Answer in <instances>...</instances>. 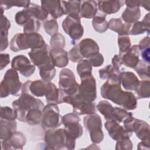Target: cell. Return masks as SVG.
Segmentation results:
<instances>
[{
    "label": "cell",
    "instance_id": "cell-3",
    "mask_svg": "<svg viewBox=\"0 0 150 150\" xmlns=\"http://www.w3.org/2000/svg\"><path fill=\"white\" fill-rule=\"evenodd\" d=\"M45 142L47 149H73L76 139L70 136L64 128L47 129L45 134Z\"/></svg>",
    "mask_w": 150,
    "mask_h": 150
},
{
    "label": "cell",
    "instance_id": "cell-56",
    "mask_svg": "<svg viewBox=\"0 0 150 150\" xmlns=\"http://www.w3.org/2000/svg\"><path fill=\"white\" fill-rule=\"evenodd\" d=\"M149 42L150 39L148 36L144 37L142 40H141L139 42V45H138L139 47L140 51L145 48L149 47Z\"/></svg>",
    "mask_w": 150,
    "mask_h": 150
},
{
    "label": "cell",
    "instance_id": "cell-11",
    "mask_svg": "<svg viewBox=\"0 0 150 150\" xmlns=\"http://www.w3.org/2000/svg\"><path fill=\"white\" fill-rule=\"evenodd\" d=\"M62 102L70 104L73 107V112L78 115L91 114L96 112V105L93 103L78 99L76 96H64L62 92Z\"/></svg>",
    "mask_w": 150,
    "mask_h": 150
},
{
    "label": "cell",
    "instance_id": "cell-34",
    "mask_svg": "<svg viewBox=\"0 0 150 150\" xmlns=\"http://www.w3.org/2000/svg\"><path fill=\"white\" fill-rule=\"evenodd\" d=\"M39 74L43 81L50 82L55 76L56 69L52 62L38 67Z\"/></svg>",
    "mask_w": 150,
    "mask_h": 150
},
{
    "label": "cell",
    "instance_id": "cell-58",
    "mask_svg": "<svg viewBox=\"0 0 150 150\" xmlns=\"http://www.w3.org/2000/svg\"><path fill=\"white\" fill-rule=\"evenodd\" d=\"M124 3L126 4L127 7H134V6H140L139 1H125Z\"/></svg>",
    "mask_w": 150,
    "mask_h": 150
},
{
    "label": "cell",
    "instance_id": "cell-35",
    "mask_svg": "<svg viewBox=\"0 0 150 150\" xmlns=\"http://www.w3.org/2000/svg\"><path fill=\"white\" fill-rule=\"evenodd\" d=\"M45 97L48 104H58L62 103L61 90L58 89L53 83H50V87Z\"/></svg>",
    "mask_w": 150,
    "mask_h": 150
},
{
    "label": "cell",
    "instance_id": "cell-59",
    "mask_svg": "<svg viewBox=\"0 0 150 150\" xmlns=\"http://www.w3.org/2000/svg\"><path fill=\"white\" fill-rule=\"evenodd\" d=\"M149 4L150 1H140V6H142L143 8H144L147 11H149Z\"/></svg>",
    "mask_w": 150,
    "mask_h": 150
},
{
    "label": "cell",
    "instance_id": "cell-7",
    "mask_svg": "<svg viewBox=\"0 0 150 150\" xmlns=\"http://www.w3.org/2000/svg\"><path fill=\"white\" fill-rule=\"evenodd\" d=\"M79 84L73 72L69 69H63L59 73V87L64 96L74 97L78 93Z\"/></svg>",
    "mask_w": 150,
    "mask_h": 150
},
{
    "label": "cell",
    "instance_id": "cell-18",
    "mask_svg": "<svg viewBox=\"0 0 150 150\" xmlns=\"http://www.w3.org/2000/svg\"><path fill=\"white\" fill-rule=\"evenodd\" d=\"M77 45L79 52L83 58L89 59L99 53V46L92 39H84Z\"/></svg>",
    "mask_w": 150,
    "mask_h": 150
},
{
    "label": "cell",
    "instance_id": "cell-43",
    "mask_svg": "<svg viewBox=\"0 0 150 150\" xmlns=\"http://www.w3.org/2000/svg\"><path fill=\"white\" fill-rule=\"evenodd\" d=\"M118 45L119 47V54L125 53L131 46L130 39L128 35H118Z\"/></svg>",
    "mask_w": 150,
    "mask_h": 150
},
{
    "label": "cell",
    "instance_id": "cell-23",
    "mask_svg": "<svg viewBox=\"0 0 150 150\" xmlns=\"http://www.w3.org/2000/svg\"><path fill=\"white\" fill-rule=\"evenodd\" d=\"M120 77L121 84L124 89L134 91L136 90L139 81L134 73L123 71L120 73Z\"/></svg>",
    "mask_w": 150,
    "mask_h": 150
},
{
    "label": "cell",
    "instance_id": "cell-24",
    "mask_svg": "<svg viewBox=\"0 0 150 150\" xmlns=\"http://www.w3.org/2000/svg\"><path fill=\"white\" fill-rule=\"evenodd\" d=\"M50 54L52 63L54 66L62 68L68 64V54L63 49H51Z\"/></svg>",
    "mask_w": 150,
    "mask_h": 150
},
{
    "label": "cell",
    "instance_id": "cell-8",
    "mask_svg": "<svg viewBox=\"0 0 150 150\" xmlns=\"http://www.w3.org/2000/svg\"><path fill=\"white\" fill-rule=\"evenodd\" d=\"M85 128L90 133V139L94 144H99L104 139L102 122L100 117L96 113L87 114L83 118Z\"/></svg>",
    "mask_w": 150,
    "mask_h": 150
},
{
    "label": "cell",
    "instance_id": "cell-30",
    "mask_svg": "<svg viewBox=\"0 0 150 150\" xmlns=\"http://www.w3.org/2000/svg\"><path fill=\"white\" fill-rule=\"evenodd\" d=\"M61 5L64 15L80 17V1H61Z\"/></svg>",
    "mask_w": 150,
    "mask_h": 150
},
{
    "label": "cell",
    "instance_id": "cell-1",
    "mask_svg": "<svg viewBox=\"0 0 150 150\" xmlns=\"http://www.w3.org/2000/svg\"><path fill=\"white\" fill-rule=\"evenodd\" d=\"M19 121L35 125L40 123L43 102L29 93H21L18 99L12 102Z\"/></svg>",
    "mask_w": 150,
    "mask_h": 150
},
{
    "label": "cell",
    "instance_id": "cell-26",
    "mask_svg": "<svg viewBox=\"0 0 150 150\" xmlns=\"http://www.w3.org/2000/svg\"><path fill=\"white\" fill-rule=\"evenodd\" d=\"M108 28L118 35H128L131 25L123 22L121 18H112L108 22Z\"/></svg>",
    "mask_w": 150,
    "mask_h": 150
},
{
    "label": "cell",
    "instance_id": "cell-32",
    "mask_svg": "<svg viewBox=\"0 0 150 150\" xmlns=\"http://www.w3.org/2000/svg\"><path fill=\"white\" fill-rule=\"evenodd\" d=\"M141 12L139 7H126L121 15V18L124 22L131 24L134 23L138 21L141 16Z\"/></svg>",
    "mask_w": 150,
    "mask_h": 150
},
{
    "label": "cell",
    "instance_id": "cell-29",
    "mask_svg": "<svg viewBox=\"0 0 150 150\" xmlns=\"http://www.w3.org/2000/svg\"><path fill=\"white\" fill-rule=\"evenodd\" d=\"M149 13H148L144 18L142 21H137L133 23L131 29L129 32V35H138L143 34L145 32L149 34Z\"/></svg>",
    "mask_w": 150,
    "mask_h": 150
},
{
    "label": "cell",
    "instance_id": "cell-37",
    "mask_svg": "<svg viewBox=\"0 0 150 150\" xmlns=\"http://www.w3.org/2000/svg\"><path fill=\"white\" fill-rule=\"evenodd\" d=\"M137 99L149 98L150 97V81L149 80L139 81V84L135 91Z\"/></svg>",
    "mask_w": 150,
    "mask_h": 150
},
{
    "label": "cell",
    "instance_id": "cell-21",
    "mask_svg": "<svg viewBox=\"0 0 150 150\" xmlns=\"http://www.w3.org/2000/svg\"><path fill=\"white\" fill-rule=\"evenodd\" d=\"M124 5V1H100L98 2L97 6L98 10L103 14L111 15L118 12Z\"/></svg>",
    "mask_w": 150,
    "mask_h": 150
},
{
    "label": "cell",
    "instance_id": "cell-2",
    "mask_svg": "<svg viewBox=\"0 0 150 150\" xmlns=\"http://www.w3.org/2000/svg\"><path fill=\"white\" fill-rule=\"evenodd\" d=\"M101 96L127 110H133L137 107V99L134 93L124 91L121 84L105 81L100 88Z\"/></svg>",
    "mask_w": 150,
    "mask_h": 150
},
{
    "label": "cell",
    "instance_id": "cell-57",
    "mask_svg": "<svg viewBox=\"0 0 150 150\" xmlns=\"http://www.w3.org/2000/svg\"><path fill=\"white\" fill-rule=\"evenodd\" d=\"M149 141H141L138 144V149H149Z\"/></svg>",
    "mask_w": 150,
    "mask_h": 150
},
{
    "label": "cell",
    "instance_id": "cell-22",
    "mask_svg": "<svg viewBox=\"0 0 150 150\" xmlns=\"http://www.w3.org/2000/svg\"><path fill=\"white\" fill-rule=\"evenodd\" d=\"M100 78L103 80H107V81L112 83L121 84L120 70L115 69L112 65H107L105 67L101 69L98 71Z\"/></svg>",
    "mask_w": 150,
    "mask_h": 150
},
{
    "label": "cell",
    "instance_id": "cell-55",
    "mask_svg": "<svg viewBox=\"0 0 150 150\" xmlns=\"http://www.w3.org/2000/svg\"><path fill=\"white\" fill-rule=\"evenodd\" d=\"M112 66L115 69L120 70V67L122 64L121 60V56L119 54H115L113 58L112 59Z\"/></svg>",
    "mask_w": 150,
    "mask_h": 150
},
{
    "label": "cell",
    "instance_id": "cell-6",
    "mask_svg": "<svg viewBox=\"0 0 150 150\" xmlns=\"http://www.w3.org/2000/svg\"><path fill=\"white\" fill-rule=\"evenodd\" d=\"M62 117L57 104H48L42 110L41 126L46 130L57 128L62 124Z\"/></svg>",
    "mask_w": 150,
    "mask_h": 150
},
{
    "label": "cell",
    "instance_id": "cell-42",
    "mask_svg": "<svg viewBox=\"0 0 150 150\" xmlns=\"http://www.w3.org/2000/svg\"><path fill=\"white\" fill-rule=\"evenodd\" d=\"M23 26V30L25 33H38L40 28V23L35 18H31Z\"/></svg>",
    "mask_w": 150,
    "mask_h": 150
},
{
    "label": "cell",
    "instance_id": "cell-9",
    "mask_svg": "<svg viewBox=\"0 0 150 150\" xmlns=\"http://www.w3.org/2000/svg\"><path fill=\"white\" fill-rule=\"evenodd\" d=\"M78 93L76 97L80 100L93 103L97 97L96 82L93 75H88L80 78Z\"/></svg>",
    "mask_w": 150,
    "mask_h": 150
},
{
    "label": "cell",
    "instance_id": "cell-45",
    "mask_svg": "<svg viewBox=\"0 0 150 150\" xmlns=\"http://www.w3.org/2000/svg\"><path fill=\"white\" fill-rule=\"evenodd\" d=\"M51 49H63L65 45V38L60 33H57L52 36L50 40Z\"/></svg>",
    "mask_w": 150,
    "mask_h": 150
},
{
    "label": "cell",
    "instance_id": "cell-10",
    "mask_svg": "<svg viewBox=\"0 0 150 150\" xmlns=\"http://www.w3.org/2000/svg\"><path fill=\"white\" fill-rule=\"evenodd\" d=\"M80 17H74L67 15L62 22V28L71 40V45L79 40L83 35L84 29L81 24Z\"/></svg>",
    "mask_w": 150,
    "mask_h": 150
},
{
    "label": "cell",
    "instance_id": "cell-31",
    "mask_svg": "<svg viewBox=\"0 0 150 150\" xmlns=\"http://www.w3.org/2000/svg\"><path fill=\"white\" fill-rule=\"evenodd\" d=\"M17 124L15 120H0V138L1 140L7 139L16 130Z\"/></svg>",
    "mask_w": 150,
    "mask_h": 150
},
{
    "label": "cell",
    "instance_id": "cell-46",
    "mask_svg": "<svg viewBox=\"0 0 150 150\" xmlns=\"http://www.w3.org/2000/svg\"><path fill=\"white\" fill-rule=\"evenodd\" d=\"M17 118L16 111L9 107H1V119L5 120L14 121Z\"/></svg>",
    "mask_w": 150,
    "mask_h": 150
},
{
    "label": "cell",
    "instance_id": "cell-13",
    "mask_svg": "<svg viewBox=\"0 0 150 150\" xmlns=\"http://www.w3.org/2000/svg\"><path fill=\"white\" fill-rule=\"evenodd\" d=\"M50 83L45 82L42 80H28L22 85L21 93H29L36 97H43L48 91Z\"/></svg>",
    "mask_w": 150,
    "mask_h": 150
},
{
    "label": "cell",
    "instance_id": "cell-17",
    "mask_svg": "<svg viewBox=\"0 0 150 150\" xmlns=\"http://www.w3.org/2000/svg\"><path fill=\"white\" fill-rule=\"evenodd\" d=\"M26 141V137L23 134L15 131L9 138L2 140V148L3 149H22Z\"/></svg>",
    "mask_w": 150,
    "mask_h": 150
},
{
    "label": "cell",
    "instance_id": "cell-33",
    "mask_svg": "<svg viewBox=\"0 0 150 150\" xmlns=\"http://www.w3.org/2000/svg\"><path fill=\"white\" fill-rule=\"evenodd\" d=\"M24 9L32 18H35L39 21H44L48 16V13L41 6L34 3L30 2L29 6Z\"/></svg>",
    "mask_w": 150,
    "mask_h": 150
},
{
    "label": "cell",
    "instance_id": "cell-5",
    "mask_svg": "<svg viewBox=\"0 0 150 150\" xmlns=\"http://www.w3.org/2000/svg\"><path fill=\"white\" fill-rule=\"evenodd\" d=\"M22 87L16 70L13 69H8L4 74L1 83V98H5L9 95L18 96L19 92Z\"/></svg>",
    "mask_w": 150,
    "mask_h": 150
},
{
    "label": "cell",
    "instance_id": "cell-16",
    "mask_svg": "<svg viewBox=\"0 0 150 150\" xmlns=\"http://www.w3.org/2000/svg\"><path fill=\"white\" fill-rule=\"evenodd\" d=\"M104 126L110 137L115 141H117L124 138H129L132 135L127 131L123 126L121 125L116 121L107 120L104 124Z\"/></svg>",
    "mask_w": 150,
    "mask_h": 150
},
{
    "label": "cell",
    "instance_id": "cell-4",
    "mask_svg": "<svg viewBox=\"0 0 150 150\" xmlns=\"http://www.w3.org/2000/svg\"><path fill=\"white\" fill-rule=\"evenodd\" d=\"M45 44L42 36L38 33H19L14 35L11 39L9 47L12 51L17 52L28 49L40 48Z\"/></svg>",
    "mask_w": 150,
    "mask_h": 150
},
{
    "label": "cell",
    "instance_id": "cell-47",
    "mask_svg": "<svg viewBox=\"0 0 150 150\" xmlns=\"http://www.w3.org/2000/svg\"><path fill=\"white\" fill-rule=\"evenodd\" d=\"M129 114V112L127 111V110L124 108L114 107V111L112 115L111 120H114L119 123H121L123 122L125 118H127V117H128Z\"/></svg>",
    "mask_w": 150,
    "mask_h": 150
},
{
    "label": "cell",
    "instance_id": "cell-27",
    "mask_svg": "<svg viewBox=\"0 0 150 150\" xmlns=\"http://www.w3.org/2000/svg\"><path fill=\"white\" fill-rule=\"evenodd\" d=\"M97 12V4L95 1H82L80 6V18L91 19Z\"/></svg>",
    "mask_w": 150,
    "mask_h": 150
},
{
    "label": "cell",
    "instance_id": "cell-19",
    "mask_svg": "<svg viewBox=\"0 0 150 150\" xmlns=\"http://www.w3.org/2000/svg\"><path fill=\"white\" fill-rule=\"evenodd\" d=\"M140 49L138 45H134L131 47L125 53H123L121 56L122 64L134 69L139 60Z\"/></svg>",
    "mask_w": 150,
    "mask_h": 150
},
{
    "label": "cell",
    "instance_id": "cell-40",
    "mask_svg": "<svg viewBox=\"0 0 150 150\" xmlns=\"http://www.w3.org/2000/svg\"><path fill=\"white\" fill-rule=\"evenodd\" d=\"M30 4V1L1 0L0 8H2L4 10H8L13 6L23 7L24 8H25L29 6Z\"/></svg>",
    "mask_w": 150,
    "mask_h": 150
},
{
    "label": "cell",
    "instance_id": "cell-54",
    "mask_svg": "<svg viewBox=\"0 0 150 150\" xmlns=\"http://www.w3.org/2000/svg\"><path fill=\"white\" fill-rule=\"evenodd\" d=\"M149 47H148L146 48H145L142 50H141V55L142 57V60H143L144 62H145L147 64H149L150 62V54H149Z\"/></svg>",
    "mask_w": 150,
    "mask_h": 150
},
{
    "label": "cell",
    "instance_id": "cell-12",
    "mask_svg": "<svg viewBox=\"0 0 150 150\" xmlns=\"http://www.w3.org/2000/svg\"><path fill=\"white\" fill-rule=\"evenodd\" d=\"M80 120L79 115L74 112L66 114L62 117V122L64 126V129L74 139L83 135V129L79 123Z\"/></svg>",
    "mask_w": 150,
    "mask_h": 150
},
{
    "label": "cell",
    "instance_id": "cell-15",
    "mask_svg": "<svg viewBox=\"0 0 150 150\" xmlns=\"http://www.w3.org/2000/svg\"><path fill=\"white\" fill-rule=\"evenodd\" d=\"M50 48L46 43L40 48L33 49L28 53L32 63L38 67L52 62L50 50Z\"/></svg>",
    "mask_w": 150,
    "mask_h": 150
},
{
    "label": "cell",
    "instance_id": "cell-52",
    "mask_svg": "<svg viewBox=\"0 0 150 150\" xmlns=\"http://www.w3.org/2000/svg\"><path fill=\"white\" fill-rule=\"evenodd\" d=\"M91 65L94 67H99L101 66L104 63V57L103 55L98 53L97 54L90 57L87 59Z\"/></svg>",
    "mask_w": 150,
    "mask_h": 150
},
{
    "label": "cell",
    "instance_id": "cell-44",
    "mask_svg": "<svg viewBox=\"0 0 150 150\" xmlns=\"http://www.w3.org/2000/svg\"><path fill=\"white\" fill-rule=\"evenodd\" d=\"M43 26L45 32L50 36H53L58 32L59 26L57 22L55 19L53 18L47 20L44 23Z\"/></svg>",
    "mask_w": 150,
    "mask_h": 150
},
{
    "label": "cell",
    "instance_id": "cell-50",
    "mask_svg": "<svg viewBox=\"0 0 150 150\" xmlns=\"http://www.w3.org/2000/svg\"><path fill=\"white\" fill-rule=\"evenodd\" d=\"M132 147V143L129 138L117 141L115 144V149L117 150H131Z\"/></svg>",
    "mask_w": 150,
    "mask_h": 150
},
{
    "label": "cell",
    "instance_id": "cell-51",
    "mask_svg": "<svg viewBox=\"0 0 150 150\" xmlns=\"http://www.w3.org/2000/svg\"><path fill=\"white\" fill-rule=\"evenodd\" d=\"M135 118L132 115V113L130 112L129 115L127 117V118H125V120L123 121L124 124V127L127 130L128 132L132 135L133 133V124L134 122L135 121Z\"/></svg>",
    "mask_w": 150,
    "mask_h": 150
},
{
    "label": "cell",
    "instance_id": "cell-38",
    "mask_svg": "<svg viewBox=\"0 0 150 150\" xmlns=\"http://www.w3.org/2000/svg\"><path fill=\"white\" fill-rule=\"evenodd\" d=\"M97 110L104 115L105 119L107 120H111L112 115L114 111V107L107 101H100L97 105Z\"/></svg>",
    "mask_w": 150,
    "mask_h": 150
},
{
    "label": "cell",
    "instance_id": "cell-36",
    "mask_svg": "<svg viewBox=\"0 0 150 150\" xmlns=\"http://www.w3.org/2000/svg\"><path fill=\"white\" fill-rule=\"evenodd\" d=\"M105 17L106 15L103 14L94 17L92 20V25L94 29L100 33L105 32L108 29V22L106 21Z\"/></svg>",
    "mask_w": 150,
    "mask_h": 150
},
{
    "label": "cell",
    "instance_id": "cell-39",
    "mask_svg": "<svg viewBox=\"0 0 150 150\" xmlns=\"http://www.w3.org/2000/svg\"><path fill=\"white\" fill-rule=\"evenodd\" d=\"M77 72L80 78L92 74V66L87 59H83L78 63Z\"/></svg>",
    "mask_w": 150,
    "mask_h": 150
},
{
    "label": "cell",
    "instance_id": "cell-20",
    "mask_svg": "<svg viewBox=\"0 0 150 150\" xmlns=\"http://www.w3.org/2000/svg\"><path fill=\"white\" fill-rule=\"evenodd\" d=\"M41 6L50 14L53 19H57L64 15L62 5L61 1L46 0L41 1Z\"/></svg>",
    "mask_w": 150,
    "mask_h": 150
},
{
    "label": "cell",
    "instance_id": "cell-14",
    "mask_svg": "<svg viewBox=\"0 0 150 150\" xmlns=\"http://www.w3.org/2000/svg\"><path fill=\"white\" fill-rule=\"evenodd\" d=\"M11 67L26 77L32 75L35 71V66L32 64L28 58L22 54L17 55L12 59Z\"/></svg>",
    "mask_w": 150,
    "mask_h": 150
},
{
    "label": "cell",
    "instance_id": "cell-25",
    "mask_svg": "<svg viewBox=\"0 0 150 150\" xmlns=\"http://www.w3.org/2000/svg\"><path fill=\"white\" fill-rule=\"evenodd\" d=\"M149 125L145 121L135 119L133 124V132L141 141H149Z\"/></svg>",
    "mask_w": 150,
    "mask_h": 150
},
{
    "label": "cell",
    "instance_id": "cell-49",
    "mask_svg": "<svg viewBox=\"0 0 150 150\" xmlns=\"http://www.w3.org/2000/svg\"><path fill=\"white\" fill-rule=\"evenodd\" d=\"M67 54L69 59H70V61L73 63H79L83 59L79 52L77 45H75L73 48H71Z\"/></svg>",
    "mask_w": 150,
    "mask_h": 150
},
{
    "label": "cell",
    "instance_id": "cell-53",
    "mask_svg": "<svg viewBox=\"0 0 150 150\" xmlns=\"http://www.w3.org/2000/svg\"><path fill=\"white\" fill-rule=\"evenodd\" d=\"M1 70L5 68L10 62V56L7 53H1L0 55Z\"/></svg>",
    "mask_w": 150,
    "mask_h": 150
},
{
    "label": "cell",
    "instance_id": "cell-41",
    "mask_svg": "<svg viewBox=\"0 0 150 150\" xmlns=\"http://www.w3.org/2000/svg\"><path fill=\"white\" fill-rule=\"evenodd\" d=\"M134 70L143 80H149V64L139 60Z\"/></svg>",
    "mask_w": 150,
    "mask_h": 150
},
{
    "label": "cell",
    "instance_id": "cell-28",
    "mask_svg": "<svg viewBox=\"0 0 150 150\" xmlns=\"http://www.w3.org/2000/svg\"><path fill=\"white\" fill-rule=\"evenodd\" d=\"M1 13V29H0V39H1V51L5 50L9 45L8 39V30L11 27L9 20Z\"/></svg>",
    "mask_w": 150,
    "mask_h": 150
},
{
    "label": "cell",
    "instance_id": "cell-48",
    "mask_svg": "<svg viewBox=\"0 0 150 150\" xmlns=\"http://www.w3.org/2000/svg\"><path fill=\"white\" fill-rule=\"evenodd\" d=\"M32 17L27 13V12L25 9H23L16 13L15 19L18 25L23 26Z\"/></svg>",
    "mask_w": 150,
    "mask_h": 150
}]
</instances>
